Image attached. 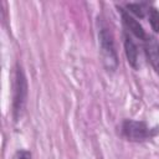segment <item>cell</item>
Returning a JSON list of instances; mask_svg holds the SVG:
<instances>
[{
    "label": "cell",
    "instance_id": "cell-1",
    "mask_svg": "<svg viewBox=\"0 0 159 159\" xmlns=\"http://www.w3.org/2000/svg\"><path fill=\"white\" fill-rule=\"evenodd\" d=\"M99 46L104 66L107 67V70L114 71L118 66V58L113 43V37L107 29H102L99 31Z\"/></svg>",
    "mask_w": 159,
    "mask_h": 159
},
{
    "label": "cell",
    "instance_id": "cell-2",
    "mask_svg": "<svg viewBox=\"0 0 159 159\" xmlns=\"http://www.w3.org/2000/svg\"><path fill=\"white\" fill-rule=\"evenodd\" d=\"M26 93H27L26 78L21 68H17L16 76H15V84H14V116L15 118L20 116L24 108V104L26 101Z\"/></svg>",
    "mask_w": 159,
    "mask_h": 159
},
{
    "label": "cell",
    "instance_id": "cell-3",
    "mask_svg": "<svg viewBox=\"0 0 159 159\" xmlns=\"http://www.w3.org/2000/svg\"><path fill=\"white\" fill-rule=\"evenodd\" d=\"M123 134L129 140L139 142L150 137V129L143 122L137 120H125L123 123Z\"/></svg>",
    "mask_w": 159,
    "mask_h": 159
},
{
    "label": "cell",
    "instance_id": "cell-4",
    "mask_svg": "<svg viewBox=\"0 0 159 159\" xmlns=\"http://www.w3.org/2000/svg\"><path fill=\"white\" fill-rule=\"evenodd\" d=\"M145 53L153 68L157 72H159V41L155 37H147Z\"/></svg>",
    "mask_w": 159,
    "mask_h": 159
},
{
    "label": "cell",
    "instance_id": "cell-5",
    "mask_svg": "<svg viewBox=\"0 0 159 159\" xmlns=\"http://www.w3.org/2000/svg\"><path fill=\"white\" fill-rule=\"evenodd\" d=\"M122 16H123V21H124L125 26H127L137 37H139V39H142V40H147V36H145V32H144L142 25H140L135 19H133L132 16H129V14H127V12H124V11L122 12Z\"/></svg>",
    "mask_w": 159,
    "mask_h": 159
},
{
    "label": "cell",
    "instance_id": "cell-6",
    "mask_svg": "<svg viewBox=\"0 0 159 159\" xmlns=\"http://www.w3.org/2000/svg\"><path fill=\"white\" fill-rule=\"evenodd\" d=\"M124 47H125V55L128 58V62L133 66V67H138V51H137V46L134 45V42L132 41L130 37L125 36L124 39Z\"/></svg>",
    "mask_w": 159,
    "mask_h": 159
},
{
    "label": "cell",
    "instance_id": "cell-7",
    "mask_svg": "<svg viewBox=\"0 0 159 159\" xmlns=\"http://www.w3.org/2000/svg\"><path fill=\"white\" fill-rule=\"evenodd\" d=\"M148 15H149V21L153 30L155 32H159V11L154 7H150L148 10Z\"/></svg>",
    "mask_w": 159,
    "mask_h": 159
},
{
    "label": "cell",
    "instance_id": "cell-8",
    "mask_svg": "<svg viewBox=\"0 0 159 159\" xmlns=\"http://www.w3.org/2000/svg\"><path fill=\"white\" fill-rule=\"evenodd\" d=\"M128 9H129L132 12H134L137 16H139V17L144 16L143 5H139V4H130V5H128Z\"/></svg>",
    "mask_w": 159,
    "mask_h": 159
},
{
    "label": "cell",
    "instance_id": "cell-9",
    "mask_svg": "<svg viewBox=\"0 0 159 159\" xmlns=\"http://www.w3.org/2000/svg\"><path fill=\"white\" fill-rule=\"evenodd\" d=\"M17 159H31V154L26 150H21L19 154H17Z\"/></svg>",
    "mask_w": 159,
    "mask_h": 159
}]
</instances>
